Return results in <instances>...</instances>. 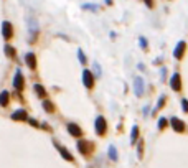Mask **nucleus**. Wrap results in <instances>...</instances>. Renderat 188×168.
Here are the masks:
<instances>
[{
    "mask_svg": "<svg viewBox=\"0 0 188 168\" xmlns=\"http://www.w3.org/2000/svg\"><path fill=\"white\" fill-rule=\"evenodd\" d=\"M107 125H106V119L102 117V115H99V117L96 119V134L97 135H102L104 132H106Z\"/></svg>",
    "mask_w": 188,
    "mask_h": 168,
    "instance_id": "f257e3e1",
    "label": "nucleus"
},
{
    "mask_svg": "<svg viewBox=\"0 0 188 168\" xmlns=\"http://www.w3.org/2000/svg\"><path fill=\"white\" fill-rule=\"evenodd\" d=\"M5 53H7V54H8V56H13V54H15V51H13V50H12V48H10V46H5Z\"/></svg>",
    "mask_w": 188,
    "mask_h": 168,
    "instance_id": "aec40b11",
    "label": "nucleus"
},
{
    "mask_svg": "<svg viewBox=\"0 0 188 168\" xmlns=\"http://www.w3.org/2000/svg\"><path fill=\"white\" fill-rule=\"evenodd\" d=\"M145 4L149 5V7H152V0H145Z\"/></svg>",
    "mask_w": 188,
    "mask_h": 168,
    "instance_id": "a878e982",
    "label": "nucleus"
},
{
    "mask_svg": "<svg viewBox=\"0 0 188 168\" xmlns=\"http://www.w3.org/2000/svg\"><path fill=\"white\" fill-rule=\"evenodd\" d=\"M94 71H96V74H99V66L94 65Z\"/></svg>",
    "mask_w": 188,
    "mask_h": 168,
    "instance_id": "393cba45",
    "label": "nucleus"
},
{
    "mask_svg": "<svg viewBox=\"0 0 188 168\" xmlns=\"http://www.w3.org/2000/svg\"><path fill=\"white\" fill-rule=\"evenodd\" d=\"M139 157H142V142L139 143Z\"/></svg>",
    "mask_w": 188,
    "mask_h": 168,
    "instance_id": "5701e85b",
    "label": "nucleus"
},
{
    "mask_svg": "<svg viewBox=\"0 0 188 168\" xmlns=\"http://www.w3.org/2000/svg\"><path fill=\"white\" fill-rule=\"evenodd\" d=\"M35 92L38 94L40 97H46V91L43 89V86H41V84H35Z\"/></svg>",
    "mask_w": 188,
    "mask_h": 168,
    "instance_id": "2eb2a0df",
    "label": "nucleus"
},
{
    "mask_svg": "<svg viewBox=\"0 0 188 168\" xmlns=\"http://www.w3.org/2000/svg\"><path fill=\"white\" fill-rule=\"evenodd\" d=\"M165 125H167V120H165V119H160V120H159V127H160V129H163Z\"/></svg>",
    "mask_w": 188,
    "mask_h": 168,
    "instance_id": "412c9836",
    "label": "nucleus"
},
{
    "mask_svg": "<svg viewBox=\"0 0 188 168\" xmlns=\"http://www.w3.org/2000/svg\"><path fill=\"white\" fill-rule=\"evenodd\" d=\"M109 157H111V160H117V152H116V147L114 145L109 147Z\"/></svg>",
    "mask_w": 188,
    "mask_h": 168,
    "instance_id": "dca6fc26",
    "label": "nucleus"
},
{
    "mask_svg": "<svg viewBox=\"0 0 188 168\" xmlns=\"http://www.w3.org/2000/svg\"><path fill=\"white\" fill-rule=\"evenodd\" d=\"M78 56H79V61H81V63H86V56L81 50H78Z\"/></svg>",
    "mask_w": 188,
    "mask_h": 168,
    "instance_id": "6ab92c4d",
    "label": "nucleus"
},
{
    "mask_svg": "<svg viewBox=\"0 0 188 168\" xmlns=\"http://www.w3.org/2000/svg\"><path fill=\"white\" fill-rule=\"evenodd\" d=\"M13 86L17 87V89H21V87H23V76H21V71H17V73H15Z\"/></svg>",
    "mask_w": 188,
    "mask_h": 168,
    "instance_id": "423d86ee",
    "label": "nucleus"
},
{
    "mask_svg": "<svg viewBox=\"0 0 188 168\" xmlns=\"http://www.w3.org/2000/svg\"><path fill=\"white\" fill-rule=\"evenodd\" d=\"M137 134H139V129H137V127H132V132H130V142L132 143L137 140Z\"/></svg>",
    "mask_w": 188,
    "mask_h": 168,
    "instance_id": "f3484780",
    "label": "nucleus"
},
{
    "mask_svg": "<svg viewBox=\"0 0 188 168\" xmlns=\"http://www.w3.org/2000/svg\"><path fill=\"white\" fill-rule=\"evenodd\" d=\"M183 51H185V43H183V41H180L178 46H177V50H175V58H181Z\"/></svg>",
    "mask_w": 188,
    "mask_h": 168,
    "instance_id": "4468645a",
    "label": "nucleus"
},
{
    "mask_svg": "<svg viewBox=\"0 0 188 168\" xmlns=\"http://www.w3.org/2000/svg\"><path fill=\"white\" fill-rule=\"evenodd\" d=\"M181 104H183V109H185V112H188V102H187V101H181Z\"/></svg>",
    "mask_w": 188,
    "mask_h": 168,
    "instance_id": "4be33fe9",
    "label": "nucleus"
},
{
    "mask_svg": "<svg viewBox=\"0 0 188 168\" xmlns=\"http://www.w3.org/2000/svg\"><path fill=\"white\" fill-rule=\"evenodd\" d=\"M30 124H32L33 127H36V125H38V122H36V120H33V119H30Z\"/></svg>",
    "mask_w": 188,
    "mask_h": 168,
    "instance_id": "b1692460",
    "label": "nucleus"
},
{
    "mask_svg": "<svg viewBox=\"0 0 188 168\" xmlns=\"http://www.w3.org/2000/svg\"><path fill=\"white\" fill-rule=\"evenodd\" d=\"M83 81H84L86 87H92V74H91L89 69H84V71H83Z\"/></svg>",
    "mask_w": 188,
    "mask_h": 168,
    "instance_id": "20e7f679",
    "label": "nucleus"
},
{
    "mask_svg": "<svg viewBox=\"0 0 188 168\" xmlns=\"http://www.w3.org/2000/svg\"><path fill=\"white\" fill-rule=\"evenodd\" d=\"M8 99H10V94H8L7 91H4V92L0 94V106H2V107H7Z\"/></svg>",
    "mask_w": 188,
    "mask_h": 168,
    "instance_id": "f8f14e48",
    "label": "nucleus"
},
{
    "mask_svg": "<svg viewBox=\"0 0 188 168\" xmlns=\"http://www.w3.org/2000/svg\"><path fill=\"white\" fill-rule=\"evenodd\" d=\"M134 89H135V94H137V96H142V92H144V81H142V78H135Z\"/></svg>",
    "mask_w": 188,
    "mask_h": 168,
    "instance_id": "39448f33",
    "label": "nucleus"
},
{
    "mask_svg": "<svg viewBox=\"0 0 188 168\" xmlns=\"http://www.w3.org/2000/svg\"><path fill=\"white\" fill-rule=\"evenodd\" d=\"M76 145H78V148H79V152H81V153H88V152H91V143L86 142V140H81V139H79Z\"/></svg>",
    "mask_w": 188,
    "mask_h": 168,
    "instance_id": "f03ea898",
    "label": "nucleus"
},
{
    "mask_svg": "<svg viewBox=\"0 0 188 168\" xmlns=\"http://www.w3.org/2000/svg\"><path fill=\"white\" fill-rule=\"evenodd\" d=\"M68 132L71 134L73 137H83V130L76 124H68Z\"/></svg>",
    "mask_w": 188,
    "mask_h": 168,
    "instance_id": "7ed1b4c3",
    "label": "nucleus"
},
{
    "mask_svg": "<svg viewBox=\"0 0 188 168\" xmlns=\"http://www.w3.org/2000/svg\"><path fill=\"white\" fill-rule=\"evenodd\" d=\"M58 150H60L61 157H64V158H66L68 161H73V160H74V158H73V155L69 153V152H68L66 148H64V147H58Z\"/></svg>",
    "mask_w": 188,
    "mask_h": 168,
    "instance_id": "ddd939ff",
    "label": "nucleus"
},
{
    "mask_svg": "<svg viewBox=\"0 0 188 168\" xmlns=\"http://www.w3.org/2000/svg\"><path fill=\"white\" fill-rule=\"evenodd\" d=\"M170 84H172V87H173L175 91H178L180 89V74H173L172 76V81H170Z\"/></svg>",
    "mask_w": 188,
    "mask_h": 168,
    "instance_id": "9d476101",
    "label": "nucleus"
},
{
    "mask_svg": "<svg viewBox=\"0 0 188 168\" xmlns=\"http://www.w3.org/2000/svg\"><path fill=\"white\" fill-rule=\"evenodd\" d=\"M172 127H173L177 132H181V130L185 129V125L181 120H178V119H172Z\"/></svg>",
    "mask_w": 188,
    "mask_h": 168,
    "instance_id": "9b49d317",
    "label": "nucleus"
},
{
    "mask_svg": "<svg viewBox=\"0 0 188 168\" xmlns=\"http://www.w3.org/2000/svg\"><path fill=\"white\" fill-rule=\"evenodd\" d=\"M25 61H27V65H28L30 69H36V58L33 53H28L25 56Z\"/></svg>",
    "mask_w": 188,
    "mask_h": 168,
    "instance_id": "0eeeda50",
    "label": "nucleus"
},
{
    "mask_svg": "<svg viewBox=\"0 0 188 168\" xmlns=\"http://www.w3.org/2000/svg\"><path fill=\"white\" fill-rule=\"evenodd\" d=\"M2 32H4V38H10L12 36V25L10 22H4V25H2Z\"/></svg>",
    "mask_w": 188,
    "mask_h": 168,
    "instance_id": "6e6552de",
    "label": "nucleus"
},
{
    "mask_svg": "<svg viewBox=\"0 0 188 168\" xmlns=\"http://www.w3.org/2000/svg\"><path fill=\"white\" fill-rule=\"evenodd\" d=\"M43 107L46 109V111L48 112H53V109H55V106L51 102H48V101H45V102H43Z\"/></svg>",
    "mask_w": 188,
    "mask_h": 168,
    "instance_id": "a211bd4d",
    "label": "nucleus"
},
{
    "mask_svg": "<svg viewBox=\"0 0 188 168\" xmlns=\"http://www.w3.org/2000/svg\"><path fill=\"white\" fill-rule=\"evenodd\" d=\"M12 119H13V120H23V119H27V112L23 111V109H18L17 112L12 114Z\"/></svg>",
    "mask_w": 188,
    "mask_h": 168,
    "instance_id": "1a4fd4ad",
    "label": "nucleus"
}]
</instances>
